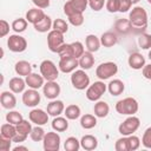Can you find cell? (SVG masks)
Listing matches in <instances>:
<instances>
[{"label":"cell","mask_w":151,"mask_h":151,"mask_svg":"<svg viewBox=\"0 0 151 151\" xmlns=\"http://www.w3.org/2000/svg\"><path fill=\"white\" fill-rule=\"evenodd\" d=\"M114 149H116V151H130L127 136H123L122 138L117 139V142L114 144Z\"/></svg>","instance_id":"41"},{"label":"cell","mask_w":151,"mask_h":151,"mask_svg":"<svg viewBox=\"0 0 151 151\" xmlns=\"http://www.w3.org/2000/svg\"><path fill=\"white\" fill-rule=\"evenodd\" d=\"M85 45H86V48L88 52H97L101 45L100 42V38H98L97 35L94 34H88L86 35L85 38Z\"/></svg>","instance_id":"24"},{"label":"cell","mask_w":151,"mask_h":151,"mask_svg":"<svg viewBox=\"0 0 151 151\" xmlns=\"http://www.w3.org/2000/svg\"><path fill=\"white\" fill-rule=\"evenodd\" d=\"M80 146L86 151H92L98 146V139L92 134H85L80 139Z\"/></svg>","instance_id":"21"},{"label":"cell","mask_w":151,"mask_h":151,"mask_svg":"<svg viewBox=\"0 0 151 151\" xmlns=\"http://www.w3.org/2000/svg\"><path fill=\"white\" fill-rule=\"evenodd\" d=\"M17 134V126L11 124V123H6L1 125V130H0V136L8 138V139H13V137Z\"/></svg>","instance_id":"33"},{"label":"cell","mask_w":151,"mask_h":151,"mask_svg":"<svg viewBox=\"0 0 151 151\" xmlns=\"http://www.w3.org/2000/svg\"><path fill=\"white\" fill-rule=\"evenodd\" d=\"M131 6H132L131 0H119V12L125 13L129 9H131Z\"/></svg>","instance_id":"53"},{"label":"cell","mask_w":151,"mask_h":151,"mask_svg":"<svg viewBox=\"0 0 151 151\" xmlns=\"http://www.w3.org/2000/svg\"><path fill=\"white\" fill-rule=\"evenodd\" d=\"M45 134H46L45 130H44L40 125H37V126H34V127L32 129V131H31V133H29V137H31V139H32L33 142H42Z\"/></svg>","instance_id":"37"},{"label":"cell","mask_w":151,"mask_h":151,"mask_svg":"<svg viewBox=\"0 0 151 151\" xmlns=\"http://www.w3.org/2000/svg\"><path fill=\"white\" fill-rule=\"evenodd\" d=\"M149 59H150V60H151V50H150V51H149Z\"/></svg>","instance_id":"59"},{"label":"cell","mask_w":151,"mask_h":151,"mask_svg":"<svg viewBox=\"0 0 151 151\" xmlns=\"http://www.w3.org/2000/svg\"><path fill=\"white\" fill-rule=\"evenodd\" d=\"M142 73H143V76H144V78H146V79L151 80V64L145 65V66L143 67Z\"/></svg>","instance_id":"55"},{"label":"cell","mask_w":151,"mask_h":151,"mask_svg":"<svg viewBox=\"0 0 151 151\" xmlns=\"http://www.w3.org/2000/svg\"><path fill=\"white\" fill-rule=\"evenodd\" d=\"M65 111V105L61 100H57L53 99L47 104V113L52 117H57L60 116L63 112Z\"/></svg>","instance_id":"18"},{"label":"cell","mask_w":151,"mask_h":151,"mask_svg":"<svg viewBox=\"0 0 151 151\" xmlns=\"http://www.w3.org/2000/svg\"><path fill=\"white\" fill-rule=\"evenodd\" d=\"M80 140H78L76 137H68L66 138L65 143H64V149L66 151H78L80 149Z\"/></svg>","instance_id":"35"},{"label":"cell","mask_w":151,"mask_h":151,"mask_svg":"<svg viewBox=\"0 0 151 151\" xmlns=\"http://www.w3.org/2000/svg\"><path fill=\"white\" fill-rule=\"evenodd\" d=\"M105 2H106V0H88V6L91 7V9L99 12L100 9H103Z\"/></svg>","instance_id":"49"},{"label":"cell","mask_w":151,"mask_h":151,"mask_svg":"<svg viewBox=\"0 0 151 151\" xmlns=\"http://www.w3.org/2000/svg\"><path fill=\"white\" fill-rule=\"evenodd\" d=\"M64 13L66 14V17H70V15H73V14H76V13H81V12H79V11L73 6V4L71 2V0H68V1L64 5Z\"/></svg>","instance_id":"48"},{"label":"cell","mask_w":151,"mask_h":151,"mask_svg":"<svg viewBox=\"0 0 151 151\" xmlns=\"http://www.w3.org/2000/svg\"><path fill=\"white\" fill-rule=\"evenodd\" d=\"M100 42L104 47H112L114 46L117 42H118V38H117V34L114 32H105L101 34L100 37Z\"/></svg>","instance_id":"28"},{"label":"cell","mask_w":151,"mask_h":151,"mask_svg":"<svg viewBox=\"0 0 151 151\" xmlns=\"http://www.w3.org/2000/svg\"><path fill=\"white\" fill-rule=\"evenodd\" d=\"M105 7L110 13L119 12V0H106Z\"/></svg>","instance_id":"47"},{"label":"cell","mask_w":151,"mask_h":151,"mask_svg":"<svg viewBox=\"0 0 151 151\" xmlns=\"http://www.w3.org/2000/svg\"><path fill=\"white\" fill-rule=\"evenodd\" d=\"M138 45L143 50H149L151 48V34L149 33H143L138 38Z\"/></svg>","instance_id":"40"},{"label":"cell","mask_w":151,"mask_h":151,"mask_svg":"<svg viewBox=\"0 0 151 151\" xmlns=\"http://www.w3.org/2000/svg\"><path fill=\"white\" fill-rule=\"evenodd\" d=\"M40 74L45 78L46 81H51V80H57L59 77V67L55 66V64L52 60H42L40 64Z\"/></svg>","instance_id":"3"},{"label":"cell","mask_w":151,"mask_h":151,"mask_svg":"<svg viewBox=\"0 0 151 151\" xmlns=\"http://www.w3.org/2000/svg\"><path fill=\"white\" fill-rule=\"evenodd\" d=\"M52 29H54V31H58V32H60V33H66L67 31H68V24L64 20V19H55L54 21H53V25H52Z\"/></svg>","instance_id":"38"},{"label":"cell","mask_w":151,"mask_h":151,"mask_svg":"<svg viewBox=\"0 0 151 151\" xmlns=\"http://www.w3.org/2000/svg\"><path fill=\"white\" fill-rule=\"evenodd\" d=\"M67 19H68V22H70L71 25L76 26V27L81 26V25L84 24V15H83V13H76V14H73V15L67 17Z\"/></svg>","instance_id":"43"},{"label":"cell","mask_w":151,"mask_h":151,"mask_svg":"<svg viewBox=\"0 0 151 151\" xmlns=\"http://www.w3.org/2000/svg\"><path fill=\"white\" fill-rule=\"evenodd\" d=\"M78 60H79V66L85 71L92 68V66L94 65V57H93L92 52H88V51L84 52L83 55Z\"/></svg>","instance_id":"27"},{"label":"cell","mask_w":151,"mask_h":151,"mask_svg":"<svg viewBox=\"0 0 151 151\" xmlns=\"http://www.w3.org/2000/svg\"><path fill=\"white\" fill-rule=\"evenodd\" d=\"M80 113H81L80 107H79L78 105H76V104H71V105L66 106V109H65V111H64L65 117H66L67 119H70V120H76V119H78V118L80 117Z\"/></svg>","instance_id":"31"},{"label":"cell","mask_w":151,"mask_h":151,"mask_svg":"<svg viewBox=\"0 0 151 151\" xmlns=\"http://www.w3.org/2000/svg\"><path fill=\"white\" fill-rule=\"evenodd\" d=\"M45 15H46V14L44 13V11H42L41 8L34 7V8H31V9H28V11L26 12V17H25V18H26V20H27L29 24L34 25V24L39 22Z\"/></svg>","instance_id":"19"},{"label":"cell","mask_w":151,"mask_h":151,"mask_svg":"<svg viewBox=\"0 0 151 151\" xmlns=\"http://www.w3.org/2000/svg\"><path fill=\"white\" fill-rule=\"evenodd\" d=\"M42 146L45 151H58L60 149V136L58 132H47L42 139Z\"/></svg>","instance_id":"10"},{"label":"cell","mask_w":151,"mask_h":151,"mask_svg":"<svg viewBox=\"0 0 151 151\" xmlns=\"http://www.w3.org/2000/svg\"><path fill=\"white\" fill-rule=\"evenodd\" d=\"M19 150H28V149L26 146H21V145H18V146H15L13 149V151H19Z\"/></svg>","instance_id":"57"},{"label":"cell","mask_w":151,"mask_h":151,"mask_svg":"<svg viewBox=\"0 0 151 151\" xmlns=\"http://www.w3.org/2000/svg\"><path fill=\"white\" fill-rule=\"evenodd\" d=\"M40 99L41 98H40L38 90L29 88L22 92V103L27 107H35L40 103Z\"/></svg>","instance_id":"11"},{"label":"cell","mask_w":151,"mask_h":151,"mask_svg":"<svg viewBox=\"0 0 151 151\" xmlns=\"http://www.w3.org/2000/svg\"><path fill=\"white\" fill-rule=\"evenodd\" d=\"M117 72H118L117 64L113 61H106V63H101L97 67L96 76L100 80H106V79H110L111 77H113L114 74H117Z\"/></svg>","instance_id":"6"},{"label":"cell","mask_w":151,"mask_h":151,"mask_svg":"<svg viewBox=\"0 0 151 151\" xmlns=\"http://www.w3.org/2000/svg\"><path fill=\"white\" fill-rule=\"evenodd\" d=\"M60 58H68V57H73V50H72V45L71 44H64L58 53H57Z\"/></svg>","instance_id":"42"},{"label":"cell","mask_w":151,"mask_h":151,"mask_svg":"<svg viewBox=\"0 0 151 151\" xmlns=\"http://www.w3.org/2000/svg\"><path fill=\"white\" fill-rule=\"evenodd\" d=\"M139 1H140V0H131V2H132V5H133V4H138Z\"/></svg>","instance_id":"58"},{"label":"cell","mask_w":151,"mask_h":151,"mask_svg":"<svg viewBox=\"0 0 151 151\" xmlns=\"http://www.w3.org/2000/svg\"><path fill=\"white\" fill-rule=\"evenodd\" d=\"M31 122V120H29ZM28 120H25V119H22L19 124H17L15 126H17V133H19V134H21V136H24V137H28V134L31 133V131H32V124L29 123Z\"/></svg>","instance_id":"34"},{"label":"cell","mask_w":151,"mask_h":151,"mask_svg":"<svg viewBox=\"0 0 151 151\" xmlns=\"http://www.w3.org/2000/svg\"><path fill=\"white\" fill-rule=\"evenodd\" d=\"M132 28L129 19H118L114 22V29L120 34H127Z\"/></svg>","instance_id":"30"},{"label":"cell","mask_w":151,"mask_h":151,"mask_svg":"<svg viewBox=\"0 0 151 151\" xmlns=\"http://www.w3.org/2000/svg\"><path fill=\"white\" fill-rule=\"evenodd\" d=\"M65 44L64 41V34L58 31H50L47 34V47L51 52L58 53L59 48Z\"/></svg>","instance_id":"8"},{"label":"cell","mask_w":151,"mask_h":151,"mask_svg":"<svg viewBox=\"0 0 151 151\" xmlns=\"http://www.w3.org/2000/svg\"><path fill=\"white\" fill-rule=\"evenodd\" d=\"M14 71L20 77H27L29 73H32V65L26 60H19L14 65Z\"/></svg>","instance_id":"20"},{"label":"cell","mask_w":151,"mask_h":151,"mask_svg":"<svg viewBox=\"0 0 151 151\" xmlns=\"http://www.w3.org/2000/svg\"><path fill=\"white\" fill-rule=\"evenodd\" d=\"M8 32H9V24L6 20L1 19L0 20V37L1 38L6 37L8 34Z\"/></svg>","instance_id":"52"},{"label":"cell","mask_w":151,"mask_h":151,"mask_svg":"<svg viewBox=\"0 0 151 151\" xmlns=\"http://www.w3.org/2000/svg\"><path fill=\"white\" fill-rule=\"evenodd\" d=\"M52 25H53V21L51 19V17L48 15H45L39 22L34 24L33 27L37 32H40V33H45V32H50V29L52 28Z\"/></svg>","instance_id":"26"},{"label":"cell","mask_w":151,"mask_h":151,"mask_svg":"<svg viewBox=\"0 0 151 151\" xmlns=\"http://www.w3.org/2000/svg\"><path fill=\"white\" fill-rule=\"evenodd\" d=\"M12 143H13L12 139H8V138L0 136V151H9Z\"/></svg>","instance_id":"51"},{"label":"cell","mask_w":151,"mask_h":151,"mask_svg":"<svg viewBox=\"0 0 151 151\" xmlns=\"http://www.w3.org/2000/svg\"><path fill=\"white\" fill-rule=\"evenodd\" d=\"M147 2H149V4H150V5H151V0H147Z\"/></svg>","instance_id":"60"},{"label":"cell","mask_w":151,"mask_h":151,"mask_svg":"<svg viewBox=\"0 0 151 151\" xmlns=\"http://www.w3.org/2000/svg\"><path fill=\"white\" fill-rule=\"evenodd\" d=\"M0 103H1V106L4 109L13 110L17 106V98H15V96L12 91L11 92L9 91H4L0 94Z\"/></svg>","instance_id":"15"},{"label":"cell","mask_w":151,"mask_h":151,"mask_svg":"<svg viewBox=\"0 0 151 151\" xmlns=\"http://www.w3.org/2000/svg\"><path fill=\"white\" fill-rule=\"evenodd\" d=\"M79 66V60L76 57H68V58H60L58 67L63 73H72L76 71V68Z\"/></svg>","instance_id":"12"},{"label":"cell","mask_w":151,"mask_h":151,"mask_svg":"<svg viewBox=\"0 0 151 151\" xmlns=\"http://www.w3.org/2000/svg\"><path fill=\"white\" fill-rule=\"evenodd\" d=\"M52 129L57 132H64L68 129V122L66 117H60L57 116L54 117V119L52 120Z\"/></svg>","instance_id":"29"},{"label":"cell","mask_w":151,"mask_h":151,"mask_svg":"<svg viewBox=\"0 0 151 151\" xmlns=\"http://www.w3.org/2000/svg\"><path fill=\"white\" fill-rule=\"evenodd\" d=\"M80 125L85 130H91L97 125V117L93 114H90V113L84 114L80 118Z\"/></svg>","instance_id":"32"},{"label":"cell","mask_w":151,"mask_h":151,"mask_svg":"<svg viewBox=\"0 0 151 151\" xmlns=\"http://www.w3.org/2000/svg\"><path fill=\"white\" fill-rule=\"evenodd\" d=\"M129 20H130L132 27L144 29L147 26V13L143 7L136 6L131 9L130 15H129Z\"/></svg>","instance_id":"2"},{"label":"cell","mask_w":151,"mask_h":151,"mask_svg":"<svg viewBox=\"0 0 151 151\" xmlns=\"http://www.w3.org/2000/svg\"><path fill=\"white\" fill-rule=\"evenodd\" d=\"M138 109H139L138 101L132 97H126L124 99H120L116 104V111L119 114H124V116H133L134 113H137Z\"/></svg>","instance_id":"1"},{"label":"cell","mask_w":151,"mask_h":151,"mask_svg":"<svg viewBox=\"0 0 151 151\" xmlns=\"http://www.w3.org/2000/svg\"><path fill=\"white\" fill-rule=\"evenodd\" d=\"M32 2L35 5V7L45 9L50 6V0H32Z\"/></svg>","instance_id":"54"},{"label":"cell","mask_w":151,"mask_h":151,"mask_svg":"<svg viewBox=\"0 0 151 151\" xmlns=\"http://www.w3.org/2000/svg\"><path fill=\"white\" fill-rule=\"evenodd\" d=\"M26 138L27 137H24V136H21V134H19V133H17L14 137H13V143H22V142H25L26 140Z\"/></svg>","instance_id":"56"},{"label":"cell","mask_w":151,"mask_h":151,"mask_svg":"<svg viewBox=\"0 0 151 151\" xmlns=\"http://www.w3.org/2000/svg\"><path fill=\"white\" fill-rule=\"evenodd\" d=\"M22 119H24V118H22V114H21L19 111H11V110H9V112L6 114V120H7L8 123L13 124V125L19 124Z\"/></svg>","instance_id":"39"},{"label":"cell","mask_w":151,"mask_h":151,"mask_svg":"<svg viewBox=\"0 0 151 151\" xmlns=\"http://www.w3.org/2000/svg\"><path fill=\"white\" fill-rule=\"evenodd\" d=\"M71 2L81 13H84L85 9H86V7L88 6V0H71Z\"/></svg>","instance_id":"50"},{"label":"cell","mask_w":151,"mask_h":151,"mask_svg":"<svg viewBox=\"0 0 151 151\" xmlns=\"http://www.w3.org/2000/svg\"><path fill=\"white\" fill-rule=\"evenodd\" d=\"M8 86H9V90L13 92V93H21L25 91V87H26V80H24L20 76L19 77H14L9 80L8 83Z\"/></svg>","instance_id":"22"},{"label":"cell","mask_w":151,"mask_h":151,"mask_svg":"<svg viewBox=\"0 0 151 151\" xmlns=\"http://www.w3.org/2000/svg\"><path fill=\"white\" fill-rule=\"evenodd\" d=\"M25 80H26V85L29 87V88H34V90H39L40 87L44 86V81H45V78L41 76V74H38V73H29L27 77H25Z\"/></svg>","instance_id":"16"},{"label":"cell","mask_w":151,"mask_h":151,"mask_svg":"<svg viewBox=\"0 0 151 151\" xmlns=\"http://www.w3.org/2000/svg\"><path fill=\"white\" fill-rule=\"evenodd\" d=\"M142 144L144 147L146 149H151V126L147 127L144 133H143V137H142Z\"/></svg>","instance_id":"46"},{"label":"cell","mask_w":151,"mask_h":151,"mask_svg":"<svg viewBox=\"0 0 151 151\" xmlns=\"http://www.w3.org/2000/svg\"><path fill=\"white\" fill-rule=\"evenodd\" d=\"M27 25H28V21L26 20V18H18L12 22L11 26L15 33H21L27 28Z\"/></svg>","instance_id":"36"},{"label":"cell","mask_w":151,"mask_h":151,"mask_svg":"<svg viewBox=\"0 0 151 151\" xmlns=\"http://www.w3.org/2000/svg\"><path fill=\"white\" fill-rule=\"evenodd\" d=\"M71 84L76 90L83 91L90 86V77L85 72V70H76L71 76Z\"/></svg>","instance_id":"5"},{"label":"cell","mask_w":151,"mask_h":151,"mask_svg":"<svg viewBox=\"0 0 151 151\" xmlns=\"http://www.w3.org/2000/svg\"><path fill=\"white\" fill-rule=\"evenodd\" d=\"M60 91H61L60 85L55 80L46 81V84H44V86H42V93L50 100L57 99V97L60 94Z\"/></svg>","instance_id":"13"},{"label":"cell","mask_w":151,"mask_h":151,"mask_svg":"<svg viewBox=\"0 0 151 151\" xmlns=\"http://www.w3.org/2000/svg\"><path fill=\"white\" fill-rule=\"evenodd\" d=\"M127 139H129L130 151H134V150H138L139 149V146H140V139L137 136L130 134V136H127Z\"/></svg>","instance_id":"45"},{"label":"cell","mask_w":151,"mask_h":151,"mask_svg":"<svg viewBox=\"0 0 151 151\" xmlns=\"http://www.w3.org/2000/svg\"><path fill=\"white\" fill-rule=\"evenodd\" d=\"M127 64L132 70H142L145 66V58L140 53L134 52L129 55Z\"/></svg>","instance_id":"17"},{"label":"cell","mask_w":151,"mask_h":151,"mask_svg":"<svg viewBox=\"0 0 151 151\" xmlns=\"http://www.w3.org/2000/svg\"><path fill=\"white\" fill-rule=\"evenodd\" d=\"M7 47L14 53H21L27 48V41L20 34H12L7 39Z\"/></svg>","instance_id":"9"},{"label":"cell","mask_w":151,"mask_h":151,"mask_svg":"<svg viewBox=\"0 0 151 151\" xmlns=\"http://www.w3.org/2000/svg\"><path fill=\"white\" fill-rule=\"evenodd\" d=\"M124 90H125V85L120 79H113L107 85V91L110 92L111 96H114V97L122 94Z\"/></svg>","instance_id":"23"},{"label":"cell","mask_w":151,"mask_h":151,"mask_svg":"<svg viewBox=\"0 0 151 151\" xmlns=\"http://www.w3.org/2000/svg\"><path fill=\"white\" fill-rule=\"evenodd\" d=\"M107 86L104 84V81L99 80V81H94L92 85H90L86 88V98L91 101H98L103 94L106 92Z\"/></svg>","instance_id":"7"},{"label":"cell","mask_w":151,"mask_h":151,"mask_svg":"<svg viewBox=\"0 0 151 151\" xmlns=\"http://www.w3.org/2000/svg\"><path fill=\"white\" fill-rule=\"evenodd\" d=\"M71 45H72V50H73V57L79 59L83 55V53L85 52L84 45L80 41H73V42H71Z\"/></svg>","instance_id":"44"},{"label":"cell","mask_w":151,"mask_h":151,"mask_svg":"<svg viewBox=\"0 0 151 151\" xmlns=\"http://www.w3.org/2000/svg\"><path fill=\"white\" fill-rule=\"evenodd\" d=\"M48 116H50V114L47 113V111L45 112V111L41 110V109H33V110L28 113V118H29L31 123H33V124H35V125H40V126L47 124V122H48Z\"/></svg>","instance_id":"14"},{"label":"cell","mask_w":151,"mask_h":151,"mask_svg":"<svg viewBox=\"0 0 151 151\" xmlns=\"http://www.w3.org/2000/svg\"><path fill=\"white\" fill-rule=\"evenodd\" d=\"M93 112H94V116L98 117V118H105L109 112H110V106L106 101H103V100H98L94 106H93Z\"/></svg>","instance_id":"25"},{"label":"cell","mask_w":151,"mask_h":151,"mask_svg":"<svg viewBox=\"0 0 151 151\" xmlns=\"http://www.w3.org/2000/svg\"><path fill=\"white\" fill-rule=\"evenodd\" d=\"M140 126V120L138 117L133 116H129L123 123H120V125L118 126V131L122 136H130L133 134Z\"/></svg>","instance_id":"4"}]
</instances>
